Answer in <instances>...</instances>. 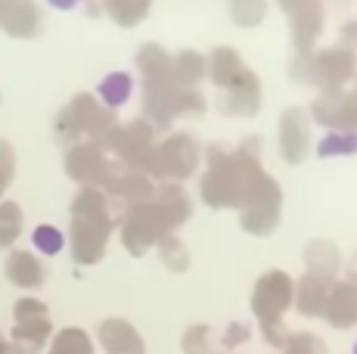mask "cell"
Instances as JSON below:
<instances>
[{
  "label": "cell",
  "instance_id": "44dd1931",
  "mask_svg": "<svg viewBox=\"0 0 357 354\" xmlns=\"http://www.w3.org/2000/svg\"><path fill=\"white\" fill-rule=\"evenodd\" d=\"M3 29L19 38H29L38 31V10H34L31 0H6Z\"/></svg>",
  "mask_w": 357,
  "mask_h": 354
},
{
  "label": "cell",
  "instance_id": "cb8c5ba5",
  "mask_svg": "<svg viewBox=\"0 0 357 354\" xmlns=\"http://www.w3.org/2000/svg\"><path fill=\"white\" fill-rule=\"evenodd\" d=\"M22 233V208L16 202H0V249L13 246Z\"/></svg>",
  "mask_w": 357,
  "mask_h": 354
},
{
  "label": "cell",
  "instance_id": "e0dca14e",
  "mask_svg": "<svg viewBox=\"0 0 357 354\" xmlns=\"http://www.w3.org/2000/svg\"><path fill=\"white\" fill-rule=\"evenodd\" d=\"M50 336H53L50 317H40V320H22V323L13 326L10 345L16 348V354H38V351H44V345L50 342Z\"/></svg>",
  "mask_w": 357,
  "mask_h": 354
},
{
  "label": "cell",
  "instance_id": "30bf717a",
  "mask_svg": "<svg viewBox=\"0 0 357 354\" xmlns=\"http://www.w3.org/2000/svg\"><path fill=\"white\" fill-rule=\"evenodd\" d=\"M280 146H283L286 162H301L311 149V121L301 109H286L283 125H280Z\"/></svg>",
  "mask_w": 357,
  "mask_h": 354
},
{
  "label": "cell",
  "instance_id": "1f68e13d",
  "mask_svg": "<svg viewBox=\"0 0 357 354\" xmlns=\"http://www.w3.org/2000/svg\"><path fill=\"white\" fill-rule=\"evenodd\" d=\"M357 149V134L348 131H333L320 143V155H335V153H354Z\"/></svg>",
  "mask_w": 357,
  "mask_h": 354
},
{
  "label": "cell",
  "instance_id": "7402d4cb",
  "mask_svg": "<svg viewBox=\"0 0 357 354\" xmlns=\"http://www.w3.org/2000/svg\"><path fill=\"white\" fill-rule=\"evenodd\" d=\"M208 69H211V78H215L218 84H224V87L236 84V81L245 75L243 59H239L233 50H227V47H218V50L211 53V63H208Z\"/></svg>",
  "mask_w": 357,
  "mask_h": 354
},
{
  "label": "cell",
  "instance_id": "8fae6325",
  "mask_svg": "<svg viewBox=\"0 0 357 354\" xmlns=\"http://www.w3.org/2000/svg\"><path fill=\"white\" fill-rule=\"evenodd\" d=\"M277 221H280V190H277V183L271 180L261 190L258 199L243 208V227L249 230V233L264 236L277 227Z\"/></svg>",
  "mask_w": 357,
  "mask_h": 354
},
{
  "label": "cell",
  "instance_id": "f1b7e54d",
  "mask_svg": "<svg viewBox=\"0 0 357 354\" xmlns=\"http://www.w3.org/2000/svg\"><path fill=\"white\" fill-rule=\"evenodd\" d=\"M283 351L286 354H329L326 342L320 336H314V332H289Z\"/></svg>",
  "mask_w": 357,
  "mask_h": 354
},
{
  "label": "cell",
  "instance_id": "ab89813d",
  "mask_svg": "<svg viewBox=\"0 0 357 354\" xmlns=\"http://www.w3.org/2000/svg\"><path fill=\"white\" fill-rule=\"evenodd\" d=\"M215 354H218V351H215Z\"/></svg>",
  "mask_w": 357,
  "mask_h": 354
},
{
  "label": "cell",
  "instance_id": "8d00e7d4",
  "mask_svg": "<svg viewBox=\"0 0 357 354\" xmlns=\"http://www.w3.org/2000/svg\"><path fill=\"white\" fill-rule=\"evenodd\" d=\"M348 283H357V252L348 258Z\"/></svg>",
  "mask_w": 357,
  "mask_h": 354
},
{
  "label": "cell",
  "instance_id": "3957f363",
  "mask_svg": "<svg viewBox=\"0 0 357 354\" xmlns=\"http://www.w3.org/2000/svg\"><path fill=\"white\" fill-rule=\"evenodd\" d=\"M292 302H295V283H292L289 274H283V270H267V274L255 283L252 311H255L261 332H264V339L273 345V348H283L286 339H289L283 314L292 308Z\"/></svg>",
  "mask_w": 357,
  "mask_h": 354
},
{
  "label": "cell",
  "instance_id": "d4e9b609",
  "mask_svg": "<svg viewBox=\"0 0 357 354\" xmlns=\"http://www.w3.org/2000/svg\"><path fill=\"white\" fill-rule=\"evenodd\" d=\"M183 354H215V332L211 326L196 323L183 332Z\"/></svg>",
  "mask_w": 357,
  "mask_h": 354
},
{
  "label": "cell",
  "instance_id": "83f0119b",
  "mask_svg": "<svg viewBox=\"0 0 357 354\" xmlns=\"http://www.w3.org/2000/svg\"><path fill=\"white\" fill-rule=\"evenodd\" d=\"M106 10L115 16V22L121 25H134L146 16L149 0H106Z\"/></svg>",
  "mask_w": 357,
  "mask_h": 354
},
{
  "label": "cell",
  "instance_id": "d590c367",
  "mask_svg": "<svg viewBox=\"0 0 357 354\" xmlns=\"http://www.w3.org/2000/svg\"><path fill=\"white\" fill-rule=\"evenodd\" d=\"M245 339H249V326L236 320V323H230L227 332L221 336V345H224V348H236V345H243Z\"/></svg>",
  "mask_w": 357,
  "mask_h": 354
},
{
  "label": "cell",
  "instance_id": "d6a6232c",
  "mask_svg": "<svg viewBox=\"0 0 357 354\" xmlns=\"http://www.w3.org/2000/svg\"><path fill=\"white\" fill-rule=\"evenodd\" d=\"M63 233H59L56 227H50V224H44V227L34 230V249L44 252V255H56L59 249H63Z\"/></svg>",
  "mask_w": 357,
  "mask_h": 354
},
{
  "label": "cell",
  "instance_id": "8992f818",
  "mask_svg": "<svg viewBox=\"0 0 357 354\" xmlns=\"http://www.w3.org/2000/svg\"><path fill=\"white\" fill-rule=\"evenodd\" d=\"M199 159V146L190 134H171L165 143H155L153 155L146 162V171L155 177H168V180H183L193 174Z\"/></svg>",
  "mask_w": 357,
  "mask_h": 354
},
{
  "label": "cell",
  "instance_id": "2e32d148",
  "mask_svg": "<svg viewBox=\"0 0 357 354\" xmlns=\"http://www.w3.org/2000/svg\"><path fill=\"white\" fill-rule=\"evenodd\" d=\"M333 283L335 280H329V277H320V274L307 270L298 280V286H295V308H298V314H305V317L324 314V305H326V295H329V289H333Z\"/></svg>",
  "mask_w": 357,
  "mask_h": 354
},
{
  "label": "cell",
  "instance_id": "f35d334b",
  "mask_svg": "<svg viewBox=\"0 0 357 354\" xmlns=\"http://www.w3.org/2000/svg\"><path fill=\"white\" fill-rule=\"evenodd\" d=\"M354 354H357V342H354Z\"/></svg>",
  "mask_w": 357,
  "mask_h": 354
},
{
  "label": "cell",
  "instance_id": "ffe728a7",
  "mask_svg": "<svg viewBox=\"0 0 357 354\" xmlns=\"http://www.w3.org/2000/svg\"><path fill=\"white\" fill-rule=\"evenodd\" d=\"M153 199L162 206L165 217L171 221V227H174V230L190 217V196L183 193L177 183H162V187H155Z\"/></svg>",
  "mask_w": 357,
  "mask_h": 354
},
{
  "label": "cell",
  "instance_id": "5bb4252c",
  "mask_svg": "<svg viewBox=\"0 0 357 354\" xmlns=\"http://www.w3.org/2000/svg\"><path fill=\"white\" fill-rule=\"evenodd\" d=\"M354 72V56L348 50H326L314 59L311 81L326 91H339V84H345Z\"/></svg>",
  "mask_w": 357,
  "mask_h": 354
},
{
  "label": "cell",
  "instance_id": "4dcf8cb0",
  "mask_svg": "<svg viewBox=\"0 0 357 354\" xmlns=\"http://www.w3.org/2000/svg\"><path fill=\"white\" fill-rule=\"evenodd\" d=\"M230 13L236 25H258L264 19V0H230Z\"/></svg>",
  "mask_w": 357,
  "mask_h": 354
},
{
  "label": "cell",
  "instance_id": "ac0fdd59",
  "mask_svg": "<svg viewBox=\"0 0 357 354\" xmlns=\"http://www.w3.org/2000/svg\"><path fill=\"white\" fill-rule=\"evenodd\" d=\"M283 10L289 13V22H295L298 47H307V40L320 31V0H280Z\"/></svg>",
  "mask_w": 357,
  "mask_h": 354
},
{
  "label": "cell",
  "instance_id": "603a6c76",
  "mask_svg": "<svg viewBox=\"0 0 357 354\" xmlns=\"http://www.w3.org/2000/svg\"><path fill=\"white\" fill-rule=\"evenodd\" d=\"M47 354H93V342L84 330L78 326H68V330H59L50 342V351Z\"/></svg>",
  "mask_w": 357,
  "mask_h": 354
},
{
  "label": "cell",
  "instance_id": "f546056e",
  "mask_svg": "<svg viewBox=\"0 0 357 354\" xmlns=\"http://www.w3.org/2000/svg\"><path fill=\"white\" fill-rule=\"evenodd\" d=\"M100 93H102V100H106L109 106H121L128 100V93H130V78L128 75H109L106 81L100 84Z\"/></svg>",
  "mask_w": 357,
  "mask_h": 354
},
{
  "label": "cell",
  "instance_id": "484cf974",
  "mask_svg": "<svg viewBox=\"0 0 357 354\" xmlns=\"http://www.w3.org/2000/svg\"><path fill=\"white\" fill-rule=\"evenodd\" d=\"M205 69H208V66H205V59L199 56V53H181V56L174 59V75H177V81H181L183 87H193L199 78H202L205 75Z\"/></svg>",
  "mask_w": 357,
  "mask_h": 354
},
{
  "label": "cell",
  "instance_id": "ba28073f",
  "mask_svg": "<svg viewBox=\"0 0 357 354\" xmlns=\"http://www.w3.org/2000/svg\"><path fill=\"white\" fill-rule=\"evenodd\" d=\"M66 171L78 183H84V187L100 190L115 168L109 165L106 153H102V146H97V143H75L68 159H66Z\"/></svg>",
  "mask_w": 357,
  "mask_h": 354
},
{
  "label": "cell",
  "instance_id": "5b68a950",
  "mask_svg": "<svg viewBox=\"0 0 357 354\" xmlns=\"http://www.w3.org/2000/svg\"><path fill=\"white\" fill-rule=\"evenodd\" d=\"M115 121H112V112L109 109H100L91 97H78L72 106L59 115V125H56V134L63 140H75L81 134H87V143H97V146H106L109 134H112Z\"/></svg>",
  "mask_w": 357,
  "mask_h": 354
},
{
  "label": "cell",
  "instance_id": "7a4b0ae2",
  "mask_svg": "<svg viewBox=\"0 0 357 354\" xmlns=\"http://www.w3.org/2000/svg\"><path fill=\"white\" fill-rule=\"evenodd\" d=\"M112 233V215H109V196L97 187H84L72 202V258L78 264H97L106 252Z\"/></svg>",
  "mask_w": 357,
  "mask_h": 354
},
{
  "label": "cell",
  "instance_id": "4fadbf2b",
  "mask_svg": "<svg viewBox=\"0 0 357 354\" xmlns=\"http://www.w3.org/2000/svg\"><path fill=\"white\" fill-rule=\"evenodd\" d=\"M100 345L106 354H146L140 332L121 317H109L100 323Z\"/></svg>",
  "mask_w": 357,
  "mask_h": 354
},
{
  "label": "cell",
  "instance_id": "6da1fadb",
  "mask_svg": "<svg viewBox=\"0 0 357 354\" xmlns=\"http://www.w3.org/2000/svg\"><path fill=\"white\" fill-rule=\"evenodd\" d=\"M271 177L261 174L255 162V149L245 153H221L208 149V171L202 174V199L211 208H245L261 196Z\"/></svg>",
  "mask_w": 357,
  "mask_h": 354
},
{
  "label": "cell",
  "instance_id": "d6986e66",
  "mask_svg": "<svg viewBox=\"0 0 357 354\" xmlns=\"http://www.w3.org/2000/svg\"><path fill=\"white\" fill-rule=\"evenodd\" d=\"M305 264H307L311 274H320V277L335 280V274H339V268H342V255H339V249H335L333 243L314 240L311 246L305 249Z\"/></svg>",
  "mask_w": 357,
  "mask_h": 354
},
{
  "label": "cell",
  "instance_id": "836d02e7",
  "mask_svg": "<svg viewBox=\"0 0 357 354\" xmlns=\"http://www.w3.org/2000/svg\"><path fill=\"white\" fill-rule=\"evenodd\" d=\"M40 317H50V311L38 298H19L16 308H13V320L16 323H22V320H40Z\"/></svg>",
  "mask_w": 357,
  "mask_h": 354
},
{
  "label": "cell",
  "instance_id": "277c9868",
  "mask_svg": "<svg viewBox=\"0 0 357 354\" xmlns=\"http://www.w3.org/2000/svg\"><path fill=\"white\" fill-rule=\"evenodd\" d=\"M168 233H174V227H171V221L165 217L162 206L155 199L128 208L125 217H121V240H125L130 255H143Z\"/></svg>",
  "mask_w": 357,
  "mask_h": 354
},
{
  "label": "cell",
  "instance_id": "9a60e30c",
  "mask_svg": "<svg viewBox=\"0 0 357 354\" xmlns=\"http://www.w3.org/2000/svg\"><path fill=\"white\" fill-rule=\"evenodd\" d=\"M3 268H6V280L13 286H19V289H38L47 280V268L34 252H22V249L10 252Z\"/></svg>",
  "mask_w": 357,
  "mask_h": 354
},
{
  "label": "cell",
  "instance_id": "9c48e42d",
  "mask_svg": "<svg viewBox=\"0 0 357 354\" xmlns=\"http://www.w3.org/2000/svg\"><path fill=\"white\" fill-rule=\"evenodd\" d=\"M314 118L324 125L342 128L348 134H357V93L324 91V97L314 103Z\"/></svg>",
  "mask_w": 357,
  "mask_h": 354
},
{
  "label": "cell",
  "instance_id": "e575fe53",
  "mask_svg": "<svg viewBox=\"0 0 357 354\" xmlns=\"http://www.w3.org/2000/svg\"><path fill=\"white\" fill-rule=\"evenodd\" d=\"M13 174H16V153H13V146L6 140H0V196L10 187Z\"/></svg>",
  "mask_w": 357,
  "mask_h": 354
},
{
  "label": "cell",
  "instance_id": "74e56055",
  "mask_svg": "<svg viewBox=\"0 0 357 354\" xmlns=\"http://www.w3.org/2000/svg\"><path fill=\"white\" fill-rule=\"evenodd\" d=\"M0 354H16V348H13V345L6 342L3 336H0Z\"/></svg>",
  "mask_w": 357,
  "mask_h": 354
},
{
  "label": "cell",
  "instance_id": "4316f807",
  "mask_svg": "<svg viewBox=\"0 0 357 354\" xmlns=\"http://www.w3.org/2000/svg\"><path fill=\"white\" fill-rule=\"evenodd\" d=\"M155 246H159V252H162V261L168 264L171 270H177V274H181V270H187V268H190V252L183 249V243L177 240L174 233L162 236V240L155 243Z\"/></svg>",
  "mask_w": 357,
  "mask_h": 354
},
{
  "label": "cell",
  "instance_id": "7c38bea8",
  "mask_svg": "<svg viewBox=\"0 0 357 354\" xmlns=\"http://www.w3.org/2000/svg\"><path fill=\"white\" fill-rule=\"evenodd\" d=\"M329 320V326L335 330H348V326H357V283L348 280H335L333 289L326 295L324 314Z\"/></svg>",
  "mask_w": 357,
  "mask_h": 354
},
{
  "label": "cell",
  "instance_id": "52a82bcc",
  "mask_svg": "<svg viewBox=\"0 0 357 354\" xmlns=\"http://www.w3.org/2000/svg\"><path fill=\"white\" fill-rule=\"evenodd\" d=\"M106 146H112L128 168L143 171L146 162H149V155H153L155 143H153V131H149V125L140 118V121H130V125H125V128H112Z\"/></svg>",
  "mask_w": 357,
  "mask_h": 354
}]
</instances>
